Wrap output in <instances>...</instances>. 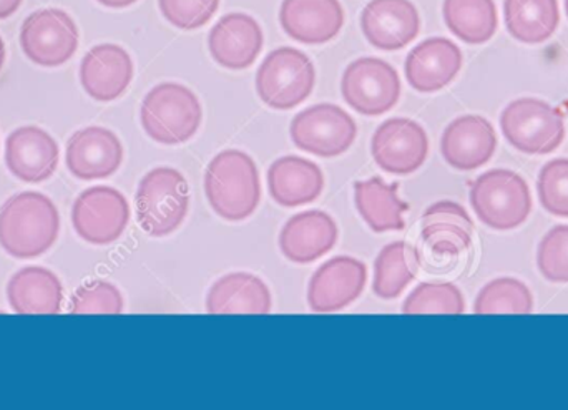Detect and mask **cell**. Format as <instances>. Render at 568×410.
I'll use <instances>...</instances> for the list:
<instances>
[{
    "label": "cell",
    "instance_id": "1",
    "mask_svg": "<svg viewBox=\"0 0 568 410\" xmlns=\"http://www.w3.org/2000/svg\"><path fill=\"white\" fill-rule=\"evenodd\" d=\"M59 232V212L42 193H19L0 209V246L12 258H39L55 245Z\"/></svg>",
    "mask_w": 568,
    "mask_h": 410
},
{
    "label": "cell",
    "instance_id": "2",
    "mask_svg": "<svg viewBox=\"0 0 568 410\" xmlns=\"http://www.w3.org/2000/svg\"><path fill=\"white\" fill-rule=\"evenodd\" d=\"M205 193L216 215L226 222H243L262 202L258 168L248 153L225 150L210 162Z\"/></svg>",
    "mask_w": 568,
    "mask_h": 410
},
{
    "label": "cell",
    "instance_id": "3",
    "mask_svg": "<svg viewBox=\"0 0 568 410\" xmlns=\"http://www.w3.org/2000/svg\"><path fill=\"white\" fill-rule=\"evenodd\" d=\"M203 110L199 96L180 83L153 86L142 102L140 120L150 139L163 145L189 142L202 125Z\"/></svg>",
    "mask_w": 568,
    "mask_h": 410
},
{
    "label": "cell",
    "instance_id": "4",
    "mask_svg": "<svg viewBox=\"0 0 568 410\" xmlns=\"http://www.w3.org/2000/svg\"><path fill=\"white\" fill-rule=\"evenodd\" d=\"M469 198L477 218L497 232L519 228L532 213L529 185L513 170L484 173L470 185Z\"/></svg>",
    "mask_w": 568,
    "mask_h": 410
},
{
    "label": "cell",
    "instance_id": "5",
    "mask_svg": "<svg viewBox=\"0 0 568 410\" xmlns=\"http://www.w3.org/2000/svg\"><path fill=\"white\" fill-rule=\"evenodd\" d=\"M135 203L143 232L153 238L172 235L189 213V183L179 170L160 166L143 176Z\"/></svg>",
    "mask_w": 568,
    "mask_h": 410
},
{
    "label": "cell",
    "instance_id": "6",
    "mask_svg": "<svg viewBox=\"0 0 568 410\" xmlns=\"http://www.w3.org/2000/svg\"><path fill=\"white\" fill-rule=\"evenodd\" d=\"M500 129L507 142L526 155H549L566 139L562 113L539 99L510 102L500 115Z\"/></svg>",
    "mask_w": 568,
    "mask_h": 410
},
{
    "label": "cell",
    "instance_id": "7",
    "mask_svg": "<svg viewBox=\"0 0 568 410\" xmlns=\"http://www.w3.org/2000/svg\"><path fill=\"white\" fill-rule=\"evenodd\" d=\"M313 62L293 47L273 50L256 73L260 99L275 110H291L303 103L314 89Z\"/></svg>",
    "mask_w": 568,
    "mask_h": 410
},
{
    "label": "cell",
    "instance_id": "8",
    "mask_svg": "<svg viewBox=\"0 0 568 410\" xmlns=\"http://www.w3.org/2000/svg\"><path fill=\"white\" fill-rule=\"evenodd\" d=\"M290 133L294 145L303 152L334 158L351 148L357 126L346 110L333 103H320L297 113L291 122Z\"/></svg>",
    "mask_w": 568,
    "mask_h": 410
},
{
    "label": "cell",
    "instance_id": "9",
    "mask_svg": "<svg viewBox=\"0 0 568 410\" xmlns=\"http://www.w3.org/2000/svg\"><path fill=\"white\" fill-rule=\"evenodd\" d=\"M341 92L347 105L361 115H383L399 102L400 79L386 60L364 57L344 70Z\"/></svg>",
    "mask_w": 568,
    "mask_h": 410
},
{
    "label": "cell",
    "instance_id": "10",
    "mask_svg": "<svg viewBox=\"0 0 568 410\" xmlns=\"http://www.w3.org/2000/svg\"><path fill=\"white\" fill-rule=\"evenodd\" d=\"M20 47L30 62L40 66H60L77 52L79 29L65 10H37L22 23Z\"/></svg>",
    "mask_w": 568,
    "mask_h": 410
},
{
    "label": "cell",
    "instance_id": "11",
    "mask_svg": "<svg viewBox=\"0 0 568 410\" xmlns=\"http://www.w3.org/2000/svg\"><path fill=\"white\" fill-rule=\"evenodd\" d=\"M129 222V202L110 186L85 189L73 203V229L90 245H112L125 233Z\"/></svg>",
    "mask_w": 568,
    "mask_h": 410
},
{
    "label": "cell",
    "instance_id": "12",
    "mask_svg": "<svg viewBox=\"0 0 568 410\" xmlns=\"http://www.w3.org/2000/svg\"><path fill=\"white\" fill-rule=\"evenodd\" d=\"M374 162L393 175L417 172L429 155L426 130L409 119H390L374 132L371 142Z\"/></svg>",
    "mask_w": 568,
    "mask_h": 410
},
{
    "label": "cell",
    "instance_id": "13",
    "mask_svg": "<svg viewBox=\"0 0 568 410\" xmlns=\"http://www.w3.org/2000/svg\"><path fill=\"white\" fill-rule=\"evenodd\" d=\"M367 283V268L359 259L336 256L324 263L307 289L311 311L336 312L356 301L363 295Z\"/></svg>",
    "mask_w": 568,
    "mask_h": 410
},
{
    "label": "cell",
    "instance_id": "14",
    "mask_svg": "<svg viewBox=\"0 0 568 410\" xmlns=\"http://www.w3.org/2000/svg\"><path fill=\"white\" fill-rule=\"evenodd\" d=\"M65 162L69 172L82 182L109 178L122 166V142L112 130L87 126L70 136Z\"/></svg>",
    "mask_w": 568,
    "mask_h": 410
},
{
    "label": "cell",
    "instance_id": "15",
    "mask_svg": "<svg viewBox=\"0 0 568 410\" xmlns=\"http://www.w3.org/2000/svg\"><path fill=\"white\" fill-rule=\"evenodd\" d=\"M497 150L493 123L480 115H464L444 130L440 153L447 165L459 172H473L490 162Z\"/></svg>",
    "mask_w": 568,
    "mask_h": 410
},
{
    "label": "cell",
    "instance_id": "16",
    "mask_svg": "<svg viewBox=\"0 0 568 410\" xmlns=\"http://www.w3.org/2000/svg\"><path fill=\"white\" fill-rule=\"evenodd\" d=\"M361 29L371 45L399 50L420 30V17L410 0H371L361 13Z\"/></svg>",
    "mask_w": 568,
    "mask_h": 410
},
{
    "label": "cell",
    "instance_id": "17",
    "mask_svg": "<svg viewBox=\"0 0 568 410\" xmlns=\"http://www.w3.org/2000/svg\"><path fill=\"white\" fill-rule=\"evenodd\" d=\"M59 145L39 126H20L6 142V163L20 182H47L59 166Z\"/></svg>",
    "mask_w": 568,
    "mask_h": 410
},
{
    "label": "cell",
    "instance_id": "18",
    "mask_svg": "<svg viewBox=\"0 0 568 410\" xmlns=\"http://www.w3.org/2000/svg\"><path fill=\"white\" fill-rule=\"evenodd\" d=\"M132 79V57L115 43L93 47L80 63V83L87 95L97 102L119 99L126 92Z\"/></svg>",
    "mask_w": 568,
    "mask_h": 410
},
{
    "label": "cell",
    "instance_id": "19",
    "mask_svg": "<svg viewBox=\"0 0 568 410\" xmlns=\"http://www.w3.org/2000/svg\"><path fill=\"white\" fill-rule=\"evenodd\" d=\"M463 69V52L453 40L433 37L410 50L406 59V79L420 93L439 92Z\"/></svg>",
    "mask_w": 568,
    "mask_h": 410
},
{
    "label": "cell",
    "instance_id": "20",
    "mask_svg": "<svg viewBox=\"0 0 568 410\" xmlns=\"http://www.w3.org/2000/svg\"><path fill=\"white\" fill-rule=\"evenodd\" d=\"M209 47L215 62L225 69H248L262 53V27L246 13H229L213 27Z\"/></svg>",
    "mask_w": 568,
    "mask_h": 410
},
{
    "label": "cell",
    "instance_id": "21",
    "mask_svg": "<svg viewBox=\"0 0 568 410\" xmlns=\"http://www.w3.org/2000/svg\"><path fill=\"white\" fill-rule=\"evenodd\" d=\"M280 22L291 39L320 45L341 32L344 10L337 0H283Z\"/></svg>",
    "mask_w": 568,
    "mask_h": 410
},
{
    "label": "cell",
    "instance_id": "22",
    "mask_svg": "<svg viewBox=\"0 0 568 410\" xmlns=\"http://www.w3.org/2000/svg\"><path fill=\"white\" fill-rule=\"evenodd\" d=\"M336 243V222L327 213L317 209L290 218L280 235V248L284 258L297 265H310L323 258Z\"/></svg>",
    "mask_w": 568,
    "mask_h": 410
},
{
    "label": "cell",
    "instance_id": "23",
    "mask_svg": "<svg viewBox=\"0 0 568 410\" xmlns=\"http://www.w3.org/2000/svg\"><path fill=\"white\" fill-rule=\"evenodd\" d=\"M474 222L456 202H437L423 215V242L439 256H457L473 245Z\"/></svg>",
    "mask_w": 568,
    "mask_h": 410
},
{
    "label": "cell",
    "instance_id": "24",
    "mask_svg": "<svg viewBox=\"0 0 568 410\" xmlns=\"http://www.w3.org/2000/svg\"><path fill=\"white\" fill-rule=\"evenodd\" d=\"M270 195L284 208H296L320 198L324 175L320 166L301 156H283L268 170Z\"/></svg>",
    "mask_w": 568,
    "mask_h": 410
},
{
    "label": "cell",
    "instance_id": "25",
    "mask_svg": "<svg viewBox=\"0 0 568 410\" xmlns=\"http://www.w3.org/2000/svg\"><path fill=\"white\" fill-rule=\"evenodd\" d=\"M272 306L268 286L250 273L223 276L206 296L209 315H268Z\"/></svg>",
    "mask_w": 568,
    "mask_h": 410
},
{
    "label": "cell",
    "instance_id": "26",
    "mask_svg": "<svg viewBox=\"0 0 568 410\" xmlns=\"http://www.w3.org/2000/svg\"><path fill=\"white\" fill-rule=\"evenodd\" d=\"M7 299L17 315H59L63 288L49 269L29 266L10 278Z\"/></svg>",
    "mask_w": 568,
    "mask_h": 410
},
{
    "label": "cell",
    "instance_id": "27",
    "mask_svg": "<svg viewBox=\"0 0 568 410\" xmlns=\"http://www.w3.org/2000/svg\"><path fill=\"white\" fill-rule=\"evenodd\" d=\"M399 183L386 185L381 178L354 183V202L361 218L373 232H400L406 226L407 203L397 195Z\"/></svg>",
    "mask_w": 568,
    "mask_h": 410
},
{
    "label": "cell",
    "instance_id": "28",
    "mask_svg": "<svg viewBox=\"0 0 568 410\" xmlns=\"http://www.w3.org/2000/svg\"><path fill=\"white\" fill-rule=\"evenodd\" d=\"M504 19L514 39L523 43L546 42L560 23L557 0H504Z\"/></svg>",
    "mask_w": 568,
    "mask_h": 410
},
{
    "label": "cell",
    "instance_id": "29",
    "mask_svg": "<svg viewBox=\"0 0 568 410\" xmlns=\"http://www.w3.org/2000/svg\"><path fill=\"white\" fill-rule=\"evenodd\" d=\"M419 271V253L409 243L384 246L374 263L373 291L381 299H396Z\"/></svg>",
    "mask_w": 568,
    "mask_h": 410
},
{
    "label": "cell",
    "instance_id": "30",
    "mask_svg": "<svg viewBox=\"0 0 568 410\" xmlns=\"http://www.w3.org/2000/svg\"><path fill=\"white\" fill-rule=\"evenodd\" d=\"M443 13L450 32L470 45L489 42L499 23L494 0H444Z\"/></svg>",
    "mask_w": 568,
    "mask_h": 410
},
{
    "label": "cell",
    "instance_id": "31",
    "mask_svg": "<svg viewBox=\"0 0 568 410\" xmlns=\"http://www.w3.org/2000/svg\"><path fill=\"white\" fill-rule=\"evenodd\" d=\"M532 311V293L514 278L494 279L480 289L474 305L476 315H530Z\"/></svg>",
    "mask_w": 568,
    "mask_h": 410
},
{
    "label": "cell",
    "instance_id": "32",
    "mask_svg": "<svg viewBox=\"0 0 568 410\" xmlns=\"http://www.w3.org/2000/svg\"><path fill=\"white\" fill-rule=\"evenodd\" d=\"M464 311L463 293L453 283H423L403 306L404 315H463Z\"/></svg>",
    "mask_w": 568,
    "mask_h": 410
},
{
    "label": "cell",
    "instance_id": "33",
    "mask_svg": "<svg viewBox=\"0 0 568 410\" xmlns=\"http://www.w3.org/2000/svg\"><path fill=\"white\" fill-rule=\"evenodd\" d=\"M537 192L546 212L568 218V158L552 160L540 170Z\"/></svg>",
    "mask_w": 568,
    "mask_h": 410
},
{
    "label": "cell",
    "instance_id": "34",
    "mask_svg": "<svg viewBox=\"0 0 568 410\" xmlns=\"http://www.w3.org/2000/svg\"><path fill=\"white\" fill-rule=\"evenodd\" d=\"M537 266L550 283H568V225L550 229L539 245Z\"/></svg>",
    "mask_w": 568,
    "mask_h": 410
},
{
    "label": "cell",
    "instance_id": "35",
    "mask_svg": "<svg viewBox=\"0 0 568 410\" xmlns=\"http://www.w3.org/2000/svg\"><path fill=\"white\" fill-rule=\"evenodd\" d=\"M122 311V295L112 283L106 281L83 285L73 295L70 306L72 315H120Z\"/></svg>",
    "mask_w": 568,
    "mask_h": 410
},
{
    "label": "cell",
    "instance_id": "36",
    "mask_svg": "<svg viewBox=\"0 0 568 410\" xmlns=\"http://www.w3.org/2000/svg\"><path fill=\"white\" fill-rule=\"evenodd\" d=\"M163 17L180 30H196L215 16L220 0H159Z\"/></svg>",
    "mask_w": 568,
    "mask_h": 410
},
{
    "label": "cell",
    "instance_id": "37",
    "mask_svg": "<svg viewBox=\"0 0 568 410\" xmlns=\"http://www.w3.org/2000/svg\"><path fill=\"white\" fill-rule=\"evenodd\" d=\"M22 6V0H0V20L12 16Z\"/></svg>",
    "mask_w": 568,
    "mask_h": 410
},
{
    "label": "cell",
    "instance_id": "38",
    "mask_svg": "<svg viewBox=\"0 0 568 410\" xmlns=\"http://www.w3.org/2000/svg\"><path fill=\"white\" fill-rule=\"evenodd\" d=\"M97 2L110 7V9H123V7L132 6L136 0H97Z\"/></svg>",
    "mask_w": 568,
    "mask_h": 410
},
{
    "label": "cell",
    "instance_id": "39",
    "mask_svg": "<svg viewBox=\"0 0 568 410\" xmlns=\"http://www.w3.org/2000/svg\"><path fill=\"white\" fill-rule=\"evenodd\" d=\"M3 62H6V45H3L2 37H0V70H2Z\"/></svg>",
    "mask_w": 568,
    "mask_h": 410
},
{
    "label": "cell",
    "instance_id": "40",
    "mask_svg": "<svg viewBox=\"0 0 568 410\" xmlns=\"http://www.w3.org/2000/svg\"><path fill=\"white\" fill-rule=\"evenodd\" d=\"M566 10H567V16H568V0H566Z\"/></svg>",
    "mask_w": 568,
    "mask_h": 410
}]
</instances>
